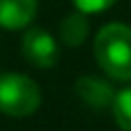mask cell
Segmentation results:
<instances>
[{"instance_id":"cell-8","label":"cell","mask_w":131,"mask_h":131,"mask_svg":"<svg viewBox=\"0 0 131 131\" xmlns=\"http://www.w3.org/2000/svg\"><path fill=\"white\" fill-rule=\"evenodd\" d=\"M74 7L83 13H98V11H105L116 2V0H72Z\"/></svg>"},{"instance_id":"cell-2","label":"cell","mask_w":131,"mask_h":131,"mask_svg":"<svg viewBox=\"0 0 131 131\" xmlns=\"http://www.w3.org/2000/svg\"><path fill=\"white\" fill-rule=\"evenodd\" d=\"M42 103L39 85L18 72L0 74V112L13 118H24L37 112Z\"/></svg>"},{"instance_id":"cell-3","label":"cell","mask_w":131,"mask_h":131,"mask_svg":"<svg viewBox=\"0 0 131 131\" xmlns=\"http://www.w3.org/2000/svg\"><path fill=\"white\" fill-rule=\"evenodd\" d=\"M22 55L35 68H52L59 59V46L50 33L42 28H28L22 37Z\"/></svg>"},{"instance_id":"cell-7","label":"cell","mask_w":131,"mask_h":131,"mask_svg":"<svg viewBox=\"0 0 131 131\" xmlns=\"http://www.w3.org/2000/svg\"><path fill=\"white\" fill-rule=\"evenodd\" d=\"M112 109H114V118H116L118 127L122 131H131V88L122 90L114 96Z\"/></svg>"},{"instance_id":"cell-6","label":"cell","mask_w":131,"mask_h":131,"mask_svg":"<svg viewBox=\"0 0 131 131\" xmlns=\"http://www.w3.org/2000/svg\"><path fill=\"white\" fill-rule=\"evenodd\" d=\"M88 31H90V24L85 20L83 11H74V13L66 15L61 20V26H59V35L63 39V44L66 46H72V48H77L79 44L85 42Z\"/></svg>"},{"instance_id":"cell-4","label":"cell","mask_w":131,"mask_h":131,"mask_svg":"<svg viewBox=\"0 0 131 131\" xmlns=\"http://www.w3.org/2000/svg\"><path fill=\"white\" fill-rule=\"evenodd\" d=\"M74 90H77V96H79L83 103H88L92 109L112 107L114 96H116L114 90H112V85L105 83V81H101V79H94V77H81V79H77Z\"/></svg>"},{"instance_id":"cell-5","label":"cell","mask_w":131,"mask_h":131,"mask_svg":"<svg viewBox=\"0 0 131 131\" xmlns=\"http://www.w3.org/2000/svg\"><path fill=\"white\" fill-rule=\"evenodd\" d=\"M37 11V0H0V26L24 28L31 24Z\"/></svg>"},{"instance_id":"cell-1","label":"cell","mask_w":131,"mask_h":131,"mask_svg":"<svg viewBox=\"0 0 131 131\" xmlns=\"http://www.w3.org/2000/svg\"><path fill=\"white\" fill-rule=\"evenodd\" d=\"M94 55L101 70L112 79H131V28L127 24H107L94 39Z\"/></svg>"}]
</instances>
